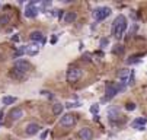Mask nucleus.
<instances>
[{
	"instance_id": "nucleus-2",
	"label": "nucleus",
	"mask_w": 147,
	"mask_h": 140,
	"mask_svg": "<svg viewBox=\"0 0 147 140\" xmlns=\"http://www.w3.org/2000/svg\"><path fill=\"white\" fill-rule=\"evenodd\" d=\"M109 15H111L109 7H96L92 13V16H93V19L96 22H100V21H103V19H107Z\"/></svg>"
},
{
	"instance_id": "nucleus-30",
	"label": "nucleus",
	"mask_w": 147,
	"mask_h": 140,
	"mask_svg": "<svg viewBox=\"0 0 147 140\" xmlns=\"http://www.w3.org/2000/svg\"><path fill=\"white\" fill-rule=\"evenodd\" d=\"M55 41H57V37H53V39H51V43H53V44H55Z\"/></svg>"
},
{
	"instance_id": "nucleus-12",
	"label": "nucleus",
	"mask_w": 147,
	"mask_h": 140,
	"mask_svg": "<svg viewBox=\"0 0 147 140\" xmlns=\"http://www.w3.org/2000/svg\"><path fill=\"white\" fill-rule=\"evenodd\" d=\"M146 123H147V118H137L133 121V127L137 129V130H144L143 127H144Z\"/></svg>"
},
{
	"instance_id": "nucleus-15",
	"label": "nucleus",
	"mask_w": 147,
	"mask_h": 140,
	"mask_svg": "<svg viewBox=\"0 0 147 140\" xmlns=\"http://www.w3.org/2000/svg\"><path fill=\"white\" fill-rule=\"evenodd\" d=\"M108 117L111 120H117V118H119V111L117 108H109L108 110Z\"/></svg>"
},
{
	"instance_id": "nucleus-7",
	"label": "nucleus",
	"mask_w": 147,
	"mask_h": 140,
	"mask_svg": "<svg viewBox=\"0 0 147 140\" xmlns=\"http://www.w3.org/2000/svg\"><path fill=\"white\" fill-rule=\"evenodd\" d=\"M77 136L80 140H92L93 139V131L89 127H83L77 131Z\"/></svg>"
},
{
	"instance_id": "nucleus-25",
	"label": "nucleus",
	"mask_w": 147,
	"mask_h": 140,
	"mask_svg": "<svg viewBox=\"0 0 147 140\" xmlns=\"http://www.w3.org/2000/svg\"><path fill=\"white\" fill-rule=\"evenodd\" d=\"M64 107H67V108H73V107H80V104H79V102H67Z\"/></svg>"
},
{
	"instance_id": "nucleus-19",
	"label": "nucleus",
	"mask_w": 147,
	"mask_h": 140,
	"mask_svg": "<svg viewBox=\"0 0 147 140\" xmlns=\"http://www.w3.org/2000/svg\"><path fill=\"white\" fill-rule=\"evenodd\" d=\"M9 22H10V15H7V13L0 15V24H2V25H7Z\"/></svg>"
},
{
	"instance_id": "nucleus-28",
	"label": "nucleus",
	"mask_w": 147,
	"mask_h": 140,
	"mask_svg": "<svg viewBox=\"0 0 147 140\" xmlns=\"http://www.w3.org/2000/svg\"><path fill=\"white\" fill-rule=\"evenodd\" d=\"M42 6H44V7H47V6H51V2H44V3H42Z\"/></svg>"
},
{
	"instance_id": "nucleus-26",
	"label": "nucleus",
	"mask_w": 147,
	"mask_h": 140,
	"mask_svg": "<svg viewBox=\"0 0 147 140\" xmlns=\"http://www.w3.org/2000/svg\"><path fill=\"white\" fill-rule=\"evenodd\" d=\"M47 134H48V130H45V131H42V133H41V139H42V140H44V139L47 137Z\"/></svg>"
},
{
	"instance_id": "nucleus-18",
	"label": "nucleus",
	"mask_w": 147,
	"mask_h": 140,
	"mask_svg": "<svg viewBox=\"0 0 147 140\" xmlns=\"http://www.w3.org/2000/svg\"><path fill=\"white\" fill-rule=\"evenodd\" d=\"M63 110H64V105H61V104H54L53 105V112L54 115H60L63 112Z\"/></svg>"
},
{
	"instance_id": "nucleus-23",
	"label": "nucleus",
	"mask_w": 147,
	"mask_h": 140,
	"mask_svg": "<svg viewBox=\"0 0 147 140\" xmlns=\"http://www.w3.org/2000/svg\"><path fill=\"white\" fill-rule=\"evenodd\" d=\"M108 44H109V39H108V38H102V39H100V47H102V48H107Z\"/></svg>"
},
{
	"instance_id": "nucleus-24",
	"label": "nucleus",
	"mask_w": 147,
	"mask_h": 140,
	"mask_svg": "<svg viewBox=\"0 0 147 140\" xmlns=\"http://www.w3.org/2000/svg\"><path fill=\"white\" fill-rule=\"evenodd\" d=\"M125 108H127L128 111H134V110H136V104H133V102H128L127 105H125Z\"/></svg>"
},
{
	"instance_id": "nucleus-13",
	"label": "nucleus",
	"mask_w": 147,
	"mask_h": 140,
	"mask_svg": "<svg viewBox=\"0 0 147 140\" xmlns=\"http://www.w3.org/2000/svg\"><path fill=\"white\" fill-rule=\"evenodd\" d=\"M36 15H38V9L28 5L26 9H25V16H26V18H35Z\"/></svg>"
},
{
	"instance_id": "nucleus-14",
	"label": "nucleus",
	"mask_w": 147,
	"mask_h": 140,
	"mask_svg": "<svg viewBox=\"0 0 147 140\" xmlns=\"http://www.w3.org/2000/svg\"><path fill=\"white\" fill-rule=\"evenodd\" d=\"M16 102V98L15 96H3L2 98V104L3 105H12Z\"/></svg>"
},
{
	"instance_id": "nucleus-8",
	"label": "nucleus",
	"mask_w": 147,
	"mask_h": 140,
	"mask_svg": "<svg viewBox=\"0 0 147 140\" xmlns=\"http://www.w3.org/2000/svg\"><path fill=\"white\" fill-rule=\"evenodd\" d=\"M9 117H10V120H13V121H16V120H20V118L24 117V110L19 108V107L12 108L10 112H9Z\"/></svg>"
},
{
	"instance_id": "nucleus-17",
	"label": "nucleus",
	"mask_w": 147,
	"mask_h": 140,
	"mask_svg": "<svg viewBox=\"0 0 147 140\" xmlns=\"http://www.w3.org/2000/svg\"><path fill=\"white\" fill-rule=\"evenodd\" d=\"M76 18H77V15H76L74 12H67V15L64 16V21H66L67 24H70V22L76 21Z\"/></svg>"
},
{
	"instance_id": "nucleus-11",
	"label": "nucleus",
	"mask_w": 147,
	"mask_h": 140,
	"mask_svg": "<svg viewBox=\"0 0 147 140\" xmlns=\"http://www.w3.org/2000/svg\"><path fill=\"white\" fill-rule=\"evenodd\" d=\"M29 38H31V41H34V43H42L44 41V35H42L41 31H34L29 35Z\"/></svg>"
},
{
	"instance_id": "nucleus-5",
	"label": "nucleus",
	"mask_w": 147,
	"mask_h": 140,
	"mask_svg": "<svg viewBox=\"0 0 147 140\" xmlns=\"http://www.w3.org/2000/svg\"><path fill=\"white\" fill-rule=\"evenodd\" d=\"M117 93H118V85H115L112 82H108L107 86H105V98H107V99H112Z\"/></svg>"
},
{
	"instance_id": "nucleus-21",
	"label": "nucleus",
	"mask_w": 147,
	"mask_h": 140,
	"mask_svg": "<svg viewBox=\"0 0 147 140\" xmlns=\"http://www.w3.org/2000/svg\"><path fill=\"white\" fill-rule=\"evenodd\" d=\"M26 53V47H19L16 51H15V54H13V57L15 58H18V57H22L24 54Z\"/></svg>"
},
{
	"instance_id": "nucleus-6",
	"label": "nucleus",
	"mask_w": 147,
	"mask_h": 140,
	"mask_svg": "<svg viewBox=\"0 0 147 140\" xmlns=\"http://www.w3.org/2000/svg\"><path fill=\"white\" fill-rule=\"evenodd\" d=\"M74 124H76V115H73V114H66L60 120V126H63V127H71Z\"/></svg>"
},
{
	"instance_id": "nucleus-4",
	"label": "nucleus",
	"mask_w": 147,
	"mask_h": 140,
	"mask_svg": "<svg viewBox=\"0 0 147 140\" xmlns=\"http://www.w3.org/2000/svg\"><path fill=\"white\" fill-rule=\"evenodd\" d=\"M13 69L15 70H18L19 73H22V74H25V73H28L29 72V69H31V64L26 62V60H16L15 62V66H13Z\"/></svg>"
},
{
	"instance_id": "nucleus-1",
	"label": "nucleus",
	"mask_w": 147,
	"mask_h": 140,
	"mask_svg": "<svg viewBox=\"0 0 147 140\" xmlns=\"http://www.w3.org/2000/svg\"><path fill=\"white\" fill-rule=\"evenodd\" d=\"M125 29H127V19H125V16L124 15L117 16L114 24H112V34L119 39V38H122Z\"/></svg>"
},
{
	"instance_id": "nucleus-22",
	"label": "nucleus",
	"mask_w": 147,
	"mask_h": 140,
	"mask_svg": "<svg viewBox=\"0 0 147 140\" xmlns=\"http://www.w3.org/2000/svg\"><path fill=\"white\" fill-rule=\"evenodd\" d=\"M90 112H92L93 115H98V112H99V105H98V104H93V105L90 107Z\"/></svg>"
},
{
	"instance_id": "nucleus-20",
	"label": "nucleus",
	"mask_w": 147,
	"mask_h": 140,
	"mask_svg": "<svg viewBox=\"0 0 147 140\" xmlns=\"http://www.w3.org/2000/svg\"><path fill=\"white\" fill-rule=\"evenodd\" d=\"M112 53L117 54V55H118V54H119V55L124 54V45H122V44H117V45L112 48Z\"/></svg>"
},
{
	"instance_id": "nucleus-3",
	"label": "nucleus",
	"mask_w": 147,
	"mask_h": 140,
	"mask_svg": "<svg viewBox=\"0 0 147 140\" xmlns=\"http://www.w3.org/2000/svg\"><path fill=\"white\" fill-rule=\"evenodd\" d=\"M82 74H83V73H82V69H77V67L67 70V74H66V77H67V82H70V83L77 82L79 79L82 77Z\"/></svg>"
},
{
	"instance_id": "nucleus-27",
	"label": "nucleus",
	"mask_w": 147,
	"mask_h": 140,
	"mask_svg": "<svg viewBox=\"0 0 147 140\" xmlns=\"http://www.w3.org/2000/svg\"><path fill=\"white\" fill-rule=\"evenodd\" d=\"M12 41L18 43V41H19V37H18V35H13V37H12Z\"/></svg>"
},
{
	"instance_id": "nucleus-29",
	"label": "nucleus",
	"mask_w": 147,
	"mask_h": 140,
	"mask_svg": "<svg viewBox=\"0 0 147 140\" xmlns=\"http://www.w3.org/2000/svg\"><path fill=\"white\" fill-rule=\"evenodd\" d=\"M63 16H64V13H63V10H60V13H58V18H60V19H61V18H63Z\"/></svg>"
},
{
	"instance_id": "nucleus-16",
	"label": "nucleus",
	"mask_w": 147,
	"mask_h": 140,
	"mask_svg": "<svg viewBox=\"0 0 147 140\" xmlns=\"http://www.w3.org/2000/svg\"><path fill=\"white\" fill-rule=\"evenodd\" d=\"M38 45H29V47H26V54L28 55H36L38 54Z\"/></svg>"
},
{
	"instance_id": "nucleus-9",
	"label": "nucleus",
	"mask_w": 147,
	"mask_h": 140,
	"mask_svg": "<svg viewBox=\"0 0 147 140\" xmlns=\"http://www.w3.org/2000/svg\"><path fill=\"white\" fill-rule=\"evenodd\" d=\"M39 130H41V126H39V124H36V123H29V124L26 126V129H25V133H26L28 136H34V134H36Z\"/></svg>"
},
{
	"instance_id": "nucleus-10",
	"label": "nucleus",
	"mask_w": 147,
	"mask_h": 140,
	"mask_svg": "<svg viewBox=\"0 0 147 140\" xmlns=\"http://www.w3.org/2000/svg\"><path fill=\"white\" fill-rule=\"evenodd\" d=\"M130 76H131V72H130L128 69H121V70L118 72V77H119L121 83H127L128 79H130Z\"/></svg>"
}]
</instances>
